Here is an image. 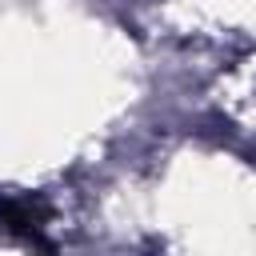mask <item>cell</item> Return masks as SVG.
<instances>
[{
	"mask_svg": "<svg viewBox=\"0 0 256 256\" xmlns=\"http://www.w3.org/2000/svg\"><path fill=\"white\" fill-rule=\"evenodd\" d=\"M44 224H48V208H44V200L0 192V232L28 236V240L44 244Z\"/></svg>",
	"mask_w": 256,
	"mask_h": 256,
	"instance_id": "1",
	"label": "cell"
}]
</instances>
